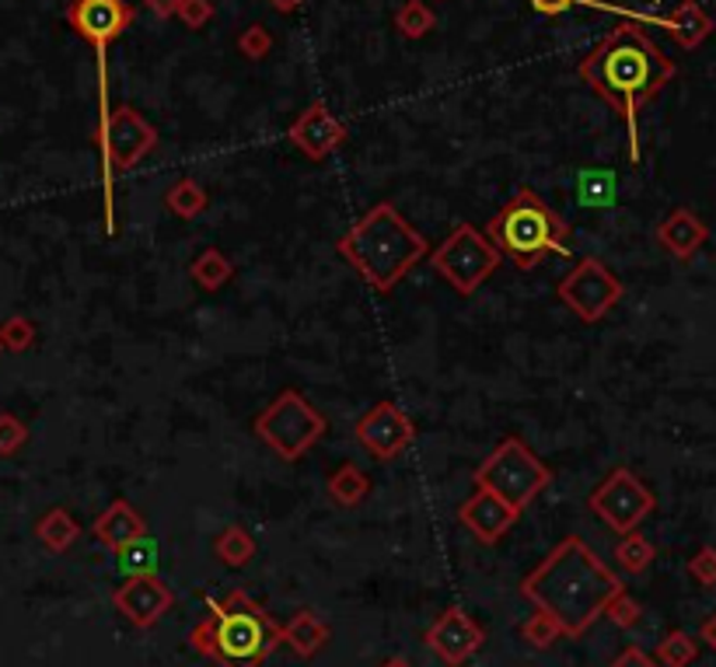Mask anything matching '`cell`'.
I'll list each match as a JSON object with an SVG mask.
<instances>
[{
  "instance_id": "7",
  "label": "cell",
  "mask_w": 716,
  "mask_h": 667,
  "mask_svg": "<svg viewBox=\"0 0 716 667\" xmlns=\"http://www.w3.org/2000/svg\"><path fill=\"white\" fill-rule=\"evenodd\" d=\"M256 437L283 461L305 458L325 433V416L297 388H283L270 406L256 416Z\"/></svg>"
},
{
  "instance_id": "28",
  "label": "cell",
  "mask_w": 716,
  "mask_h": 667,
  "mask_svg": "<svg viewBox=\"0 0 716 667\" xmlns=\"http://www.w3.org/2000/svg\"><path fill=\"white\" fill-rule=\"evenodd\" d=\"M657 548L651 545V539H643L640 531H629V535L619 539V545H615V563H619V570L626 573H643L646 566L654 563Z\"/></svg>"
},
{
  "instance_id": "3",
  "label": "cell",
  "mask_w": 716,
  "mask_h": 667,
  "mask_svg": "<svg viewBox=\"0 0 716 667\" xmlns=\"http://www.w3.org/2000/svg\"><path fill=\"white\" fill-rule=\"evenodd\" d=\"M340 256L374 294H392L416 262L430 256L427 238L392 203H378L340 238Z\"/></svg>"
},
{
  "instance_id": "19",
  "label": "cell",
  "mask_w": 716,
  "mask_h": 667,
  "mask_svg": "<svg viewBox=\"0 0 716 667\" xmlns=\"http://www.w3.org/2000/svg\"><path fill=\"white\" fill-rule=\"evenodd\" d=\"M91 535L106 548H112V553H123L126 545L147 539V521L126 504V499H115V504H109V510L98 514Z\"/></svg>"
},
{
  "instance_id": "31",
  "label": "cell",
  "mask_w": 716,
  "mask_h": 667,
  "mask_svg": "<svg viewBox=\"0 0 716 667\" xmlns=\"http://www.w3.org/2000/svg\"><path fill=\"white\" fill-rule=\"evenodd\" d=\"M521 637H524V643H531L535 650H548V646H553V643L563 637V629H559V622L553 619V615L535 612V615H531V619L521 626Z\"/></svg>"
},
{
  "instance_id": "27",
  "label": "cell",
  "mask_w": 716,
  "mask_h": 667,
  "mask_svg": "<svg viewBox=\"0 0 716 667\" xmlns=\"http://www.w3.org/2000/svg\"><path fill=\"white\" fill-rule=\"evenodd\" d=\"M695 657H699V643L689 637L686 629H671L654 650L657 667H692Z\"/></svg>"
},
{
  "instance_id": "22",
  "label": "cell",
  "mask_w": 716,
  "mask_h": 667,
  "mask_svg": "<svg viewBox=\"0 0 716 667\" xmlns=\"http://www.w3.org/2000/svg\"><path fill=\"white\" fill-rule=\"evenodd\" d=\"M329 496H332V504H340V507H360L363 499H368V493H371V479H368V472L360 469V465H354V461H346V465H340L336 472L329 475Z\"/></svg>"
},
{
  "instance_id": "29",
  "label": "cell",
  "mask_w": 716,
  "mask_h": 667,
  "mask_svg": "<svg viewBox=\"0 0 716 667\" xmlns=\"http://www.w3.org/2000/svg\"><path fill=\"white\" fill-rule=\"evenodd\" d=\"M434 25H437V14L430 11L423 0H406V4L395 11V28L403 32L406 39H423L430 36Z\"/></svg>"
},
{
  "instance_id": "13",
  "label": "cell",
  "mask_w": 716,
  "mask_h": 667,
  "mask_svg": "<svg viewBox=\"0 0 716 667\" xmlns=\"http://www.w3.org/2000/svg\"><path fill=\"white\" fill-rule=\"evenodd\" d=\"M427 646L444 667H461L469 657L479 654V646L486 643V629H482L461 605L444 608L427 629Z\"/></svg>"
},
{
  "instance_id": "26",
  "label": "cell",
  "mask_w": 716,
  "mask_h": 667,
  "mask_svg": "<svg viewBox=\"0 0 716 667\" xmlns=\"http://www.w3.org/2000/svg\"><path fill=\"white\" fill-rule=\"evenodd\" d=\"M164 207H169L178 217V221H193V217H199L210 207V196H207L203 186H199V182L178 178L175 186L164 193Z\"/></svg>"
},
{
  "instance_id": "33",
  "label": "cell",
  "mask_w": 716,
  "mask_h": 667,
  "mask_svg": "<svg viewBox=\"0 0 716 667\" xmlns=\"http://www.w3.org/2000/svg\"><path fill=\"white\" fill-rule=\"evenodd\" d=\"M0 343H4V349H11V354H25V349L36 343V325L22 319V314H11V319L0 325Z\"/></svg>"
},
{
  "instance_id": "34",
  "label": "cell",
  "mask_w": 716,
  "mask_h": 667,
  "mask_svg": "<svg viewBox=\"0 0 716 667\" xmlns=\"http://www.w3.org/2000/svg\"><path fill=\"white\" fill-rule=\"evenodd\" d=\"M120 566H123V573H126V577L155 573V548H151V542L140 539V542L126 545L123 553H120Z\"/></svg>"
},
{
  "instance_id": "23",
  "label": "cell",
  "mask_w": 716,
  "mask_h": 667,
  "mask_svg": "<svg viewBox=\"0 0 716 667\" xmlns=\"http://www.w3.org/2000/svg\"><path fill=\"white\" fill-rule=\"evenodd\" d=\"M36 535H39V542L49 548V553H66V548L77 542L81 524H77L63 507H53V510H46V514L39 517Z\"/></svg>"
},
{
  "instance_id": "30",
  "label": "cell",
  "mask_w": 716,
  "mask_h": 667,
  "mask_svg": "<svg viewBox=\"0 0 716 667\" xmlns=\"http://www.w3.org/2000/svg\"><path fill=\"white\" fill-rule=\"evenodd\" d=\"M615 199V175L608 172H588L580 175V203L588 207H608Z\"/></svg>"
},
{
  "instance_id": "16",
  "label": "cell",
  "mask_w": 716,
  "mask_h": 667,
  "mask_svg": "<svg viewBox=\"0 0 716 667\" xmlns=\"http://www.w3.org/2000/svg\"><path fill=\"white\" fill-rule=\"evenodd\" d=\"M291 144L311 161H322L332 151H340L343 140H346V126L329 112L325 102H311L287 129Z\"/></svg>"
},
{
  "instance_id": "5",
  "label": "cell",
  "mask_w": 716,
  "mask_h": 667,
  "mask_svg": "<svg viewBox=\"0 0 716 667\" xmlns=\"http://www.w3.org/2000/svg\"><path fill=\"white\" fill-rule=\"evenodd\" d=\"M566 235H570V224L535 189L510 196L507 207L493 213V221L486 224V238L518 270H535L548 252H563Z\"/></svg>"
},
{
  "instance_id": "32",
  "label": "cell",
  "mask_w": 716,
  "mask_h": 667,
  "mask_svg": "<svg viewBox=\"0 0 716 667\" xmlns=\"http://www.w3.org/2000/svg\"><path fill=\"white\" fill-rule=\"evenodd\" d=\"M605 619L612 622V626H619V629H637L640 626V619H643V608H640V602L632 597L629 591H619L612 597V605L605 608Z\"/></svg>"
},
{
  "instance_id": "11",
  "label": "cell",
  "mask_w": 716,
  "mask_h": 667,
  "mask_svg": "<svg viewBox=\"0 0 716 667\" xmlns=\"http://www.w3.org/2000/svg\"><path fill=\"white\" fill-rule=\"evenodd\" d=\"M591 510L602 517V521L619 531V535H629V531H637L640 521H646V517L654 514L657 499L654 493L646 490V482L629 472V469H612L608 479L591 493Z\"/></svg>"
},
{
  "instance_id": "18",
  "label": "cell",
  "mask_w": 716,
  "mask_h": 667,
  "mask_svg": "<svg viewBox=\"0 0 716 667\" xmlns=\"http://www.w3.org/2000/svg\"><path fill=\"white\" fill-rule=\"evenodd\" d=\"M706 238H709L706 221L699 213H692L689 207L671 210L657 224V242H661L664 252H671L675 259H692L699 248L706 245Z\"/></svg>"
},
{
  "instance_id": "37",
  "label": "cell",
  "mask_w": 716,
  "mask_h": 667,
  "mask_svg": "<svg viewBox=\"0 0 716 667\" xmlns=\"http://www.w3.org/2000/svg\"><path fill=\"white\" fill-rule=\"evenodd\" d=\"M689 573L695 583H703V588H716V548L713 545H703L689 559Z\"/></svg>"
},
{
  "instance_id": "35",
  "label": "cell",
  "mask_w": 716,
  "mask_h": 667,
  "mask_svg": "<svg viewBox=\"0 0 716 667\" xmlns=\"http://www.w3.org/2000/svg\"><path fill=\"white\" fill-rule=\"evenodd\" d=\"M28 444V427L14 412H0V455L11 458Z\"/></svg>"
},
{
  "instance_id": "12",
  "label": "cell",
  "mask_w": 716,
  "mask_h": 667,
  "mask_svg": "<svg viewBox=\"0 0 716 667\" xmlns=\"http://www.w3.org/2000/svg\"><path fill=\"white\" fill-rule=\"evenodd\" d=\"M354 437L374 461H392L416 441V427L395 403H378L357 420Z\"/></svg>"
},
{
  "instance_id": "40",
  "label": "cell",
  "mask_w": 716,
  "mask_h": 667,
  "mask_svg": "<svg viewBox=\"0 0 716 667\" xmlns=\"http://www.w3.org/2000/svg\"><path fill=\"white\" fill-rule=\"evenodd\" d=\"M528 4L539 14H545V18H556V14H566L570 8H577L580 0H528Z\"/></svg>"
},
{
  "instance_id": "17",
  "label": "cell",
  "mask_w": 716,
  "mask_h": 667,
  "mask_svg": "<svg viewBox=\"0 0 716 667\" xmlns=\"http://www.w3.org/2000/svg\"><path fill=\"white\" fill-rule=\"evenodd\" d=\"M518 517H521V510H514L496 493L482 490V486L458 507V521L469 528L482 545H496L514 528Z\"/></svg>"
},
{
  "instance_id": "24",
  "label": "cell",
  "mask_w": 716,
  "mask_h": 667,
  "mask_svg": "<svg viewBox=\"0 0 716 667\" xmlns=\"http://www.w3.org/2000/svg\"><path fill=\"white\" fill-rule=\"evenodd\" d=\"M231 276H235V262H231L221 248H203V252L189 262V280L203 291H221Z\"/></svg>"
},
{
  "instance_id": "43",
  "label": "cell",
  "mask_w": 716,
  "mask_h": 667,
  "mask_svg": "<svg viewBox=\"0 0 716 667\" xmlns=\"http://www.w3.org/2000/svg\"><path fill=\"white\" fill-rule=\"evenodd\" d=\"M266 4H270L273 11H280V14H291V11H297L305 4V0H266Z\"/></svg>"
},
{
  "instance_id": "8",
  "label": "cell",
  "mask_w": 716,
  "mask_h": 667,
  "mask_svg": "<svg viewBox=\"0 0 716 667\" xmlns=\"http://www.w3.org/2000/svg\"><path fill=\"white\" fill-rule=\"evenodd\" d=\"M98 137H102V164H106V224L109 235L115 231V199H112V172H126L137 161L158 147V129L144 120L137 109L120 106L109 115H102V126H98Z\"/></svg>"
},
{
  "instance_id": "10",
  "label": "cell",
  "mask_w": 716,
  "mask_h": 667,
  "mask_svg": "<svg viewBox=\"0 0 716 667\" xmlns=\"http://www.w3.org/2000/svg\"><path fill=\"white\" fill-rule=\"evenodd\" d=\"M556 294L580 322H602L605 314L622 301L626 287L602 259H580L573 270L559 280Z\"/></svg>"
},
{
  "instance_id": "25",
  "label": "cell",
  "mask_w": 716,
  "mask_h": 667,
  "mask_svg": "<svg viewBox=\"0 0 716 667\" xmlns=\"http://www.w3.org/2000/svg\"><path fill=\"white\" fill-rule=\"evenodd\" d=\"M213 556H218L231 570H242L256 559V539L248 535L242 524H227L218 539H213Z\"/></svg>"
},
{
  "instance_id": "41",
  "label": "cell",
  "mask_w": 716,
  "mask_h": 667,
  "mask_svg": "<svg viewBox=\"0 0 716 667\" xmlns=\"http://www.w3.org/2000/svg\"><path fill=\"white\" fill-rule=\"evenodd\" d=\"M144 4H147V11H155L158 18H175L182 0H144Z\"/></svg>"
},
{
  "instance_id": "20",
  "label": "cell",
  "mask_w": 716,
  "mask_h": 667,
  "mask_svg": "<svg viewBox=\"0 0 716 667\" xmlns=\"http://www.w3.org/2000/svg\"><path fill=\"white\" fill-rule=\"evenodd\" d=\"M280 637H283V643H287L291 650L301 660H311L319 650L329 643V637H332V629L314 615L311 608H301V612H294L287 622L280 626Z\"/></svg>"
},
{
  "instance_id": "38",
  "label": "cell",
  "mask_w": 716,
  "mask_h": 667,
  "mask_svg": "<svg viewBox=\"0 0 716 667\" xmlns=\"http://www.w3.org/2000/svg\"><path fill=\"white\" fill-rule=\"evenodd\" d=\"M175 18L186 28H203L213 18V4H210V0H182V8H178Z\"/></svg>"
},
{
  "instance_id": "36",
  "label": "cell",
  "mask_w": 716,
  "mask_h": 667,
  "mask_svg": "<svg viewBox=\"0 0 716 667\" xmlns=\"http://www.w3.org/2000/svg\"><path fill=\"white\" fill-rule=\"evenodd\" d=\"M238 49H242V57L245 60H262V57H270V49H273V36H270V28L266 25H248L242 36H238Z\"/></svg>"
},
{
  "instance_id": "1",
  "label": "cell",
  "mask_w": 716,
  "mask_h": 667,
  "mask_svg": "<svg viewBox=\"0 0 716 667\" xmlns=\"http://www.w3.org/2000/svg\"><path fill=\"white\" fill-rule=\"evenodd\" d=\"M626 591L619 573L594 553L584 539H563L535 570L521 580V594L539 612L553 615L563 637H584V632L605 619L612 597Z\"/></svg>"
},
{
  "instance_id": "21",
  "label": "cell",
  "mask_w": 716,
  "mask_h": 667,
  "mask_svg": "<svg viewBox=\"0 0 716 667\" xmlns=\"http://www.w3.org/2000/svg\"><path fill=\"white\" fill-rule=\"evenodd\" d=\"M661 25L671 32V39H675L681 49L703 46L706 36L713 32V18L695 4V0H681V4L668 14V18H661Z\"/></svg>"
},
{
  "instance_id": "6",
  "label": "cell",
  "mask_w": 716,
  "mask_h": 667,
  "mask_svg": "<svg viewBox=\"0 0 716 667\" xmlns=\"http://www.w3.org/2000/svg\"><path fill=\"white\" fill-rule=\"evenodd\" d=\"M548 482H553L548 465L521 437H504L476 469V486L496 493L514 510H524Z\"/></svg>"
},
{
  "instance_id": "2",
  "label": "cell",
  "mask_w": 716,
  "mask_h": 667,
  "mask_svg": "<svg viewBox=\"0 0 716 667\" xmlns=\"http://www.w3.org/2000/svg\"><path fill=\"white\" fill-rule=\"evenodd\" d=\"M580 77L608 106L619 109L629 126L632 158L637 151V112L675 77V63L643 36L637 25H615L580 63Z\"/></svg>"
},
{
  "instance_id": "39",
  "label": "cell",
  "mask_w": 716,
  "mask_h": 667,
  "mask_svg": "<svg viewBox=\"0 0 716 667\" xmlns=\"http://www.w3.org/2000/svg\"><path fill=\"white\" fill-rule=\"evenodd\" d=\"M608 667H657V660L654 657H646L640 646H626L619 657H615Z\"/></svg>"
},
{
  "instance_id": "4",
  "label": "cell",
  "mask_w": 716,
  "mask_h": 667,
  "mask_svg": "<svg viewBox=\"0 0 716 667\" xmlns=\"http://www.w3.org/2000/svg\"><path fill=\"white\" fill-rule=\"evenodd\" d=\"M280 643V622L245 591H231L224 602L210 597L203 622L189 632L196 654L221 667H262Z\"/></svg>"
},
{
  "instance_id": "14",
  "label": "cell",
  "mask_w": 716,
  "mask_h": 667,
  "mask_svg": "<svg viewBox=\"0 0 716 667\" xmlns=\"http://www.w3.org/2000/svg\"><path fill=\"white\" fill-rule=\"evenodd\" d=\"M66 22H71V28L81 39H88L95 46V53H106L129 28L133 8L126 0H74L71 11H66Z\"/></svg>"
},
{
  "instance_id": "42",
  "label": "cell",
  "mask_w": 716,
  "mask_h": 667,
  "mask_svg": "<svg viewBox=\"0 0 716 667\" xmlns=\"http://www.w3.org/2000/svg\"><path fill=\"white\" fill-rule=\"evenodd\" d=\"M699 643H706L709 650H716V615H709V619L699 626Z\"/></svg>"
},
{
  "instance_id": "15",
  "label": "cell",
  "mask_w": 716,
  "mask_h": 667,
  "mask_svg": "<svg viewBox=\"0 0 716 667\" xmlns=\"http://www.w3.org/2000/svg\"><path fill=\"white\" fill-rule=\"evenodd\" d=\"M112 605L129 626L151 629L155 622H161V615L175 605V594L158 573H140V577H126L123 588H115Z\"/></svg>"
},
{
  "instance_id": "44",
  "label": "cell",
  "mask_w": 716,
  "mask_h": 667,
  "mask_svg": "<svg viewBox=\"0 0 716 667\" xmlns=\"http://www.w3.org/2000/svg\"><path fill=\"white\" fill-rule=\"evenodd\" d=\"M381 667H412V664H409L406 657H392V660H385V664H381Z\"/></svg>"
},
{
  "instance_id": "9",
  "label": "cell",
  "mask_w": 716,
  "mask_h": 667,
  "mask_svg": "<svg viewBox=\"0 0 716 667\" xmlns=\"http://www.w3.org/2000/svg\"><path fill=\"white\" fill-rule=\"evenodd\" d=\"M499 259H504V252L472 224H458L452 235L430 252V265L465 297L476 294L482 283L493 276Z\"/></svg>"
},
{
  "instance_id": "45",
  "label": "cell",
  "mask_w": 716,
  "mask_h": 667,
  "mask_svg": "<svg viewBox=\"0 0 716 667\" xmlns=\"http://www.w3.org/2000/svg\"><path fill=\"white\" fill-rule=\"evenodd\" d=\"M0 354H4V343H0Z\"/></svg>"
}]
</instances>
